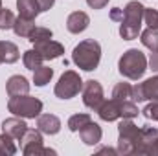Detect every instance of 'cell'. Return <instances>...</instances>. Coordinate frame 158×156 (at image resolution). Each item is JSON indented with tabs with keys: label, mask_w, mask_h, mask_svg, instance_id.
Segmentation results:
<instances>
[{
	"label": "cell",
	"mask_w": 158,
	"mask_h": 156,
	"mask_svg": "<svg viewBox=\"0 0 158 156\" xmlns=\"http://www.w3.org/2000/svg\"><path fill=\"white\" fill-rule=\"evenodd\" d=\"M131 90H132V86L129 83H118L112 90V99H116V101L131 99Z\"/></svg>",
	"instance_id": "d4e9b609"
},
{
	"label": "cell",
	"mask_w": 158,
	"mask_h": 156,
	"mask_svg": "<svg viewBox=\"0 0 158 156\" xmlns=\"http://www.w3.org/2000/svg\"><path fill=\"white\" fill-rule=\"evenodd\" d=\"M79 136H81L83 143H86V145H96V143H99V142H101L103 132H101V127H99L98 123L88 121V123L79 130Z\"/></svg>",
	"instance_id": "5bb4252c"
},
{
	"label": "cell",
	"mask_w": 158,
	"mask_h": 156,
	"mask_svg": "<svg viewBox=\"0 0 158 156\" xmlns=\"http://www.w3.org/2000/svg\"><path fill=\"white\" fill-rule=\"evenodd\" d=\"M86 4L92 7V9H101L109 4V0H86Z\"/></svg>",
	"instance_id": "836d02e7"
},
{
	"label": "cell",
	"mask_w": 158,
	"mask_h": 156,
	"mask_svg": "<svg viewBox=\"0 0 158 156\" xmlns=\"http://www.w3.org/2000/svg\"><path fill=\"white\" fill-rule=\"evenodd\" d=\"M131 99H132L134 103L145 101V97H143V90H142V83L136 84V86H132V90H131Z\"/></svg>",
	"instance_id": "d6a6232c"
},
{
	"label": "cell",
	"mask_w": 158,
	"mask_h": 156,
	"mask_svg": "<svg viewBox=\"0 0 158 156\" xmlns=\"http://www.w3.org/2000/svg\"><path fill=\"white\" fill-rule=\"evenodd\" d=\"M81 90H83V81L79 77V74L74 70H66L61 76L59 83L55 84V96L59 99H70L77 96Z\"/></svg>",
	"instance_id": "8992f818"
},
{
	"label": "cell",
	"mask_w": 158,
	"mask_h": 156,
	"mask_svg": "<svg viewBox=\"0 0 158 156\" xmlns=\"http://www.w3.org/2000/svg\"><path fill=\"white\" fill-rule=\"evenodd\" d=\"M6 90H7L9 97L26 96L30 92V83H28V79L22 77V76H11L7 79V83H6Z\"/></svg>",
	"instance_id": "30bf717a"
},
{
	"label": "cell",
	"mask_w": 158,
	"mask_h": 156,
	"mask_svg": "<svg viewBox=\"0 0 158 156\" xmlns=\"http://www.w3.org/2000/svg\"><path fill=\"white\" fill-rule=\"evenodd\" d=\"M37 127H39L40 132L53 136L61 130V119L53 114H39L37 116Z\"/></svg>",
	"instance_id": "4fadbf2b"
},
{
	"label": "cell",
	"mask_w": 158,
	"mask_h": 156,
	"mask_svg": "<svg viewBox=\"0 0 158 156\" xmlns=\"http://www.w3.org/2000/svg\"><path fill=\"white\" fill-rule=\"evenodd\" d=\"M33 28H35V22H33V20H30V18H24V17H19V18H15L13 31H15L19 37H24V39H28V37H30V33L33 31Z\"/></svg>",
	"instance_id": "ac0fdd59"
},
{
	"label": "cell",
	"mask_w": 158,
	"mask_h": 156,
	"mask_svg": "<svg viewBox=\"0 0 158 156\" xmlns=\"http://www.w3.org/2000/svg\"><path fill=\"white\" fill-rule=\"evenodd\" d=\"M119 116L121 117H132L138 116V107L132 99H125V101H119Z\"/></svg>",
	"instance_id": "cb8c5ba5"
},
{
	"label": "cell",
	"mask_w": 158,
	"mask_h": 156,
	"mask_svg": "<svg viewBox=\"0 0 158 156\" xmlns=\"http://www.w3.org/2000/svg\"><path fill=\"white\" fill-rule=\"evenodd\" d=\"M53 76V70L48 68V66H39L37 70H33V83L37 86H44L50 83V79Z\"/></svg>",
	"instance_id": "603a6c76"
},
{
	"label": "cell",
	"mask_w": 158,
	"mask_h": 156,
	"mask_svg": "<svg viewBox=\"0 0 158 156\" xmlns=\"http://www.w3.org/2000/svg\"><path fill=\"white\" fill-rule=\"evenodd\" d=\"M143 6L138 0H132L125 6L123 9V20L119 26V35L125 40H132L138 37L140 28H142V20H143Z\"/></svg>",
	"instance_id": "7a4b0ae2"
},
{
	"label": "cell",
	"mask_w": 158,
	"mask_h": 156,
	"mask_svg": "<svg viewBox=\"0 0 158 156\" xmlns=\"http://www.w3.org/2000/svg\"><path fill=\"white\" fill-rule=\"evenodd\" d=\"M88 24H90V18H88V15L85 11H74L66 18V28H68L70 33H81V31H85L88 28Z\"/></svg>",
	"instance_id": "7c38bea8"
},
{
	"label": "cell",
	"mask_w": 158,
	"mask_h": 156,
	"mask_svg": "<svg viewBox=\"0 0 158 156\" xmlns=\"http://www.w3.org/2000/svg\"><path fill=\"white\" fill-rule=\"evenodd\" d=\"M22 61H24V66L28 70H37L39 66H42V61L44 59L40 57V53L37 50H28V51H24Z\"/></svg>",
	"instance_id": "ffe728a7"
},
{
	"label": "cell",
	"mask_w": 158,
	"mask_h": 156,
	"mask_svg": "<svg viewBox=\"0 0 158 156\" xmlns=\"http://www.w3.org/2000/svg\"><path fill=\"white\" fill-rule=\"evenodd\" d=\"M142 90H143V97L145 99L158 101V76L143 81L142 83Z\"/></svg>",
	"instance_id": "d6986e66"
},
{
	"label": "cell",
	"mask_w": 158,
	"mask_h": 156,
	"mask_svg": "<svg viewBox=\"0 0 158 156\" xmlns=\"http://www.w3.org/2000/svg\"><path fill=\"white\" fill-rule=\"evenodd\" d=\"M149 66H151L153 72H158V50L151 53V57H149Z\"/></svg>",
	"instance_id": "d590c367"
},
{
	"label": "cell",
	"mask_w": 158,
	"mask_h": 156,
	"mask_svg": "<svg viewBox=\"0 0 158 156\" xmlns=\"http://www.w3.org/2000/svg\"><path fill=\"white\" fill-rule=\"evenodd\" d=\"M2 154H4V151H2V147H0V156H2Z\"/></svg>",
	"instance_id": "ab89813d"
},
{
	"label": "cell",
	"mask_w": 158,
	"mask_h": 156,
	"mask_svg": "<svg viewBox=\"0 0 158 156\" xmlns=\"http://www.w3.org/2000/svg\"><path fill=\"white\" fill-rule=\"evenodd\" d=\"M17 9H19V17L30 18V20H35V17L40 13L37 0H17Z\"/></svg>",
	"instance_id": "2e32d148"
},
{
	"label": "cell",
	"mask_w": 158,
	"mask_h": 156,
	"mask_svg": "<svg viewBox=\"0 0 158 156\" xmlns=\"http://www.w3.org/2000/svg\"><path fill=\"white\" fill-rule=\"evenodd\" d=\"M2 130L6 134H9L13 140H22L24 132L28 130V125L26 121H22L20 117H9L2 123Z\"/></svg>",
	"instance_id": "8fae6325"
},
{
	"label": "cell",
	"mask_w": 158,
	"mask_h": 156,
	"mask_svg": "<svg viewBox=\"0 0 158 156\" xmlns=\"http://www.w3.org/2000/svg\"><path fill=\"white\" fill-rule=\"evenodd\" d=\"M134 154H158V129H153V127L140 129V140L136 143Z\"/></svg>",
	"instance_id": "52a82bcc"
},
{
	"label": "cell",
	"mask_w": 158,
	"mask_h": 156,
	"mask_svg": "<svg viewBox=\"0 0 158 156\" xmlns=\"http://www.w3.org/2000/svg\"><path fill=\"white\" fill-rule=\"evenodd\" d=\"M37 2H39L40 11H48V9L53 6V2H55V0H37Z\"/></svg>",
	"instance_id": "8d00e7d4"
},
{
	"label": "cell",
	"mask_w": 158,
	"mask_h": 156,
	"mask_svg": "<svg viewBox=\"0 0 158 156\" xmlns=\"http://www.w3.org/2000/svg\"><path fill=\"white\" fill-rule=\"evenodd\" d=\"M88 121H92L88 114H76V116H72L68 119V129H70L72 132H79Z\"/></svg>",
	"instance_id": "484cf974"
},
{
	"label": "cell",
	"mask_w": 158,
	"mask_h": 156,
	"mask_svg": "<svg viewBox=\"0 0 158 156\" xmlns=\"http://www.w3.org/2000/svg\"><path fill=\"white\" fill-rule=\"evenodd\" d=\"M0 147H2V151H4V154H15L17 153V145H15V142H13V138L9 136V134H6V132H2L0 134Z\"/></svg>",
	"instance_id": "4316f807"
},
{
	"label": "cell",
	"mask_w": 158,
	"mask_h": 156,
	"mask_svg": "<svg viewBox=\"0 0 158 156\" xmlns=\"http://www.w3.org/2000/svg\"><path fill=\"white\" fill-rule=\"evenodd\" d=\"M119 140H118V154H134L136 151V143L140 140V129L129 119L123 117V121L118 125Z\"/></svg>",
	"instance_id": "5b68a950"
},
{
	"label": "cell",
	"mask_w": 158,
	"mask_h": 156,
	"mask_svg": "<svg viewBox=\"0 0 158 156\" xmlns=\"http://www.w3.org/2000/svg\"><path fill=\"white\" fill-rule=\"evenodd\" d=\"M22 153H26L28 149L31 147H37V145H42V136H40V130H35V129H28L22 136Z\"/></svg>",
	"instance_id": "e0dca14e"
},
{
	"label": "cell",
	"mask_w": 158,
	"mask_h": 156,
	"mask_svg": "<svg viewBox=\"0 0 158 156\" xmlns=\"http://www.w3.org/2000/svg\"><path fill=\"white\" fill-rule=\"evenodd\" d=\"M110 18H112L114 22H121V20H123V9H121V7H114V9L110 11Z\"/></svg>",
	"instance_id": "e575fe53"
},
{
	"label": "cell",
	"mask_w": 158,
	"mask_h": 156,
	"mask_svg": "<svg viewBox=\"0 0 158 156\" xmlns=\"http://www.w3.org/2000/svg\"><path fill=\"white\" fill-rule=\"evenodd\" d=\"M98 114L103 121H114V119L121 117L119 116V101H116V99L103 101L101 107L98 109Z\"/></svg>",
	"instance_id": "9a60e30c"
},
{
	"label": "cell",
	"mask_w": 158,
	"mask_h": 156,
	"mask_svg": "<svg viewBox=\"0 0 158 156\" xmlns=\"http://www.w3.org/2000/svg\"><path fill=\"white\" fill-rule=\"evenodd\" d=\"M103 101L105 99H103V88H101V84L98 81H94V79L86 81L83 84V103L90 110H96L98 112V109L101 107Z\"/></svg>",
	"instance_id": "ba28073f"
},
{
	"label": "cell",
	"mask_w": 158,
	"mask_h": 156,
	"mask_svg": "<svg viewBox=\"0 0 158 156\" xmlns=\"http://www.w3.org/2000/svg\"><path fill=\"white\" fill-rule=\"evenodd\" d=\"M35 50L40 53V57L44 61H52V59H57L64 53V46L55 42L52 39H46V40H40V42H35Z\"/></svg>",
	"instance_id": "9c48e42d"
},
{
	"label": "cell",
	"mask_w": 158,
	"mask_h": 156,
	"mask_svg": "<svg viewBox=\"0 0 158 156\" xmlns=\"http://www.w3.org/2000/svg\"><path fill=\"white\" fill-rule=\"evenodd\" d=\"M46 39H52V30H48V28H33V31L30 33V37L28 40L30 42H40V40H46Z\"/></svg>",
	"instance_id": "83f0119b"
},
{
	"label": "cell",
	"mask_w": 158,
	"mask_h": 156,
	"mask_svg": "<svg viewBox=\"0 0 158 156\" xmlns=\"http://www.w3.org/2000/svg\"><path fill=\"white\" fill-rule=\"evenodd\" d=\"M0 9H2V0H0Z\"/></svg>",
	"instance_id": "60d3db41"
},
{
	"label": "cell",
	"mask_w": 158,
	"mask_h": 156,
	"mask_svg": "<svg viewBox=\"0 0 158 156\" xmlns=\"http://www.w3.org/2000/svg\"><path fill=\"white\" fill-rule=\"evenodd\" d=\"M142 114L147 117V119H155V121H158V101L149 103V105L142 110Z\"/></svg>",
	"instance_id": "4dcf8cb0"
},
{
	"label": "cell",
	"mask_w": 158,
	"mask_h": 156,
	"mask_svg": "<svg viewBox=\"0 0 158 156\" xmlns=\"http://www.w3.org/2000/svg\"><path fill=\"white\" fill-rule=\"evenodd\" d=\"M143 20L149 28H155L158 30V11L156 9H143Z\"/></svg>",
	"instance_id": "f546056e"
},
{
	"label": "cell",
	"mask_w": 158,
	"mask_h": 156,
	"mask_svg": "<svg viewBox=\"0 0 158 156\" xmlns=\"http://www.w3.org/2000/svg\"><path fill=\"white\" fill-rule=\"evenodd\" d=\"M4 63V46H2V40H0V64Z\"/></svg>",
	"instance_id": "f35d334b"
},
{
	"label": "cell",
	"mask_w": 158,
	"mask_h": 156,
	"mask_svg": "<svg viewBox=\"0 0 158 156\" xmlns=\"http://www.w3.org/2000/svg\"><path fill=\"white\" fill-rule=\"evenodd\" d=\"M2 46H4V63H7V64L17 63L19 57H20V51H19L17 44H13L9 40H2Z\"/></svg>",
	"instance_id": "44dd1931"
},
{
	"label": "cell",
	"mask_w": 158,
	"mask_h": 156,
	"mask_svg": "<svg viewBox=\"0 0 158 156\" xmlns=\"http://www.w3.org/2000/svg\"><path fill=\"white\" fill-rule=\"evenodd\" d=\"M15 24V17L9 9H0V30H11Z\"/></svg>",
	"instance_id": "f1b7e54d"
},
{
	"label": "cell",
	"mask_w": 158,
	"mask_h": 156,
	"mask_svg": "<svg viewBox=\"0 0 158 156\" xmlns=\"http://www.w3.org/2000/svg\"><path fill=\"white\" fill-rule=\"evenodd\" d=\"M118 70L127 79H140L147 70V59L140 50H127L118 63Z\"/></svg>",
	"instance_id": "3957f363"
},
{
	"label": "cell",
	"mask_w": 158,
	"mask_h": 156,
	"mask_svg": "<svg viewBox=\"0 0 158 156\" xmlns=\"http://www.w3.org/2000/svg\"><path fill=\"white\" fill-rule=\"evenodd\" d=\"M118 154V151H114V149H110V147H103L101 151H99V154Z\"/></svg>",
	"instance_id": "74e56055"
},
{
	"label": "cell",
	"mask_w": 158,
	"mask_h": 156,
	"mask_svg": "<svg viewBox=\"0 0 158 156\" xmlns=\"http://www.w3.org/2000/svg\"><path fill=\"white\" fill-rule=\"evenodd\" d=\"M7 110L19 117H37L42 112V101L31 96H15L7 101Z\"/></svg>",
	"instance_id": "277c9868"
},
{
	"label": "cell",
	"mask_w": 158,
	"mask_h": 156,
	"mask_svg": "<svg viewBox=\"0 0 158 156\" xmlns=\"http://www.w3.org/2000/svg\"><path fill=\"white\" fill-rule=\"evenodd\" d=\"M72 61L85 72L96 70L99 61H101V46H99V42L94 39L81 40L72 51Z\"/></svg>",
	"instance_id": "6da1fadb"
},
{
	"label": "cell",
	"mask_w": 158,
	"mask_h": 156,
	"mask_svg": "<svg viewBox=\"0 0 158 156\" xmlns=\"http://www.w3.org/2000/svg\"><path fill=\"white\" fill-rule=\"evenodd\" d=\"M24 154H26V156H42V154L53 156V154H55V151H53V149H46V147H42V145H37V147H31V149H28Z\"/></svg>",
	"instance_id": "1f68e13d"
},
{
	"label": "cell",
	"mask_w": 158,
	"mask_h": 156,
	"mask_svg": "<svg viewBox=\"0 0 158 156\" xmlns=\"http://www.w3.org/2000/svg\"><path fill=\"white\" fill-rule=\"evenodd\" d=\"M142 44H143L145 48H149L151 51H156L158 50V30L147 28V30L142 33Z\"/></svg>",
	"instance_id": "7402d4cb"
}]
</instances>
